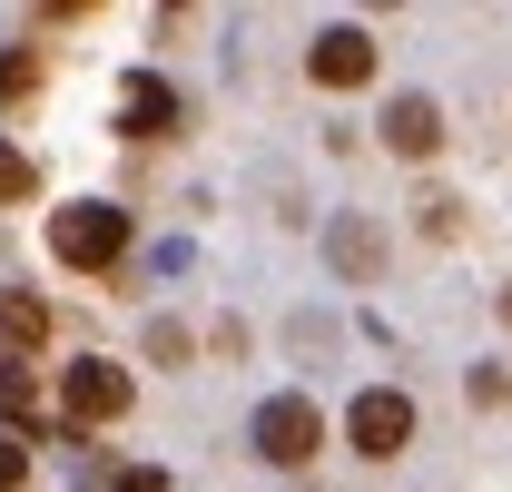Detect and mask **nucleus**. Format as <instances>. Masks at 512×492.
<instances>
[{
	"label": "nucleus",
	"instance_id": "8",
	"mask_svg": "<svg viewBox=\"0 0 512 492\" xmlns=\"http://www.w3.org/2000/svg\"><path fill=\"white\" fill-rule=\"evenodd\" d=\"M0 345H10V355H40V345H50V306H40L30 286H0Z\"/></svg>",
	"mask_w": 512,
	"mask_h": 492
},
{
	"label": "nucleus",
	"instance_id": "3",
	"mask_svg": "<svg viewBox=\"0 0 512 492\" xmlns=\"http://www.w3.org/2000/svg\"><path fill=\"white\" fill-rule=\"evenodd\" d=\"M256 453H266L276 473L316 463V453H325V414L306 404V394H276V404H256Z\"/></svg>",
	"mask_w": 512,
	"mask_h": 492
},
{
	"label": "nucleus",
	"instance_id": "1",
	"mask_svg": "<svg viewBox=\"0 0 512 492\" xmlns=\"http://www.w3.org/2000/svg\"><path fill=\"white\" fill-rule=\"evenodd\" d=\"M50 256H60V266H89V276L119 266V256H128V207H109V197L60 207V217H50Z\"/></svg>",
	"mask_w": 512,
	"mask_h": 492
},
{
	"label": "nucleus",
	"instance_id": "10",
	"mask_svg": "<svg viewBox=\"0 0 512 492\" xmlns=\"http://www.w3.org/2000/svg\"><path fill=\"white\" fill-rule=\"evenodd\" d=\"M0 414H10V424L40 414V374H30V365H0Z\"/></svg>",
	"mask_w": 512,
	"mask_h": 492
},
{
	"label": "nucleus",
	"instance_id": "14",
	"mask_svg": "<svg viewBox=\"0 0 512 492\" xmlns=\"http://www.w3.org/2000/svg\"><path fill=\"white\" fill-rule=\"evenodd\" d=\"M30 483V443H20V433H0V492H20Z\"/></svg>",
	"mask_w": 512,
	"mask_h": 492
},
{
	"label": "nucleus",
	"instance_id": "6",
	"mask_svg": "<svg viewBox=\"0 0 512 492\" xmlns=\"http://www.w3.org/2000/svg\"><path fill=\"white\" fill-rule=\"evenodd\" d=\"M384 148H394V158H434V148H444V109H434L424 89H404V99L384 109Z\"/></svg>",
	"mask_w": 512,
	"mask_h": 492
},
{
	"label": "nucleus",
	"instance_id": "5",
	"mask_svg": "<svg viewBox=\"0 0 512 492\" xmlns=\"http://www.w3.org/2000/svg\"><path fill=\"white\" fill-rule=\"evenodd\" d=\"M306 79H316V89H365V79H375V40H365V30H345V20H335V30H316Z\"/></svg>",
	"mask_w": 512,
	"mask_h": 492
},
{
	"label": "nucleus",
	"instance_id": "13",
	"mask_svg": "<svg viewBox=\"0 0 512 492\" xmlns=\"http://www.w3.org/2000/svg\"><path fill=\"white\" fill-rule=\"evenodd\" d=\"M148 355H158V365H188V325L158 315V325H148Z\"/></svg>",
	"mask_w": 512,
	"mask_h": 492
},
{
	"label": "nucleus",
	"instance_id": "12",
	"mask_svg": "<svg viewBox=\"0 0 512 492\" xmlns=\"http://www.w3.org/2000/svg\"><path fill=\"white\" fill-rule=\"evenodd\" d=\"M30 187H40V168H30V158L0 138V207H10V197H30Z\"/></svg>",
	"mask_w": 512,
	"mask_h": 492
},
{
	"label": "nucleus",
	"instance_id": "16",
	"mask_svg": "<svg viewBox=\"0 0 512 492\" xmlns=\"http://www.w3.org/2000/svg\"><path fill=\"white\" fill-rule=\"evenodd\" d=\"M503 325H512V286H503Z\"/></svg>",
	"mask_w": 512,
	"mask_h": 492
},
{
	"label": "nucleus",
	"instance_id": "11",
	"mask_svg": "<svg viewBox=\"0 0 512 492\" xmlns=\"http://www.w3.org/2000/svg\"><path fill=\"white\" fill-rule=\"evenodd\" d=\"M40 89V50H0V109Z\"/></svg>",
	"mask_w": 512,
	"mask_h": 492
},
{
	"label": "nucleus",
	"instance_id": "4",
	"mask_svg": "<svg viewBox=\"0 0 512 492\" xmlns=\"http://www.w3.org/2000/svg\"><path fill=\"white\" fill-rule=\"evenodd\" d=\"M128 404H138V384H128V365H99V355H79V365H60V414H69V424H119Z\"/></svg>",
	"mask_w": 512,
	"mask_h": 492
},
{
	"label": "nucleus",
	"instance_id": "9",
	"mask_svg": "<svg viewBox=\"0 0 512 492\" xmlns=\"http://www.w3.org/2000/svg\"><path fill=\"white\" fill-rule=\"evenodd\" d=\"M325 256H335V266H345V276L365 286V276H375V266H384V237H375V227H365V217H335V237H325Z\"/></svg>",
	"mask_w": 512,
	"mask_h": 492
},
{
	"label": "nucleus",
	"instance_id": "7",
	"mask_svg": "<svg viewBox=\"0 0 512 492\" xmlns=\"http://www.w3.org/2000/svg\"><path fill=\"white\" fill-rule=\"evenodd\" d=\"M119 128H128V138H178V89L138 69V79L119 89Z\"/></svg>",
	"mask_w": 512,
	"mask_h": 492
},
{
	"label": "nucleus",
	"instance_id": "2",
	"mask_svg": "<svg viewBox=\"0 0 512 492\" xmlns=\"http://www.w3.org/2000/svg\"><path fill=\"white\" fill-rule=\"evenodd\" d=\"M345 443H355L365 463H394V453L414 443V394H394V384H365V394L345 404Z\"/></svg>",
	"mask_w": 512,
	"mask_h": 492
},
{
	"label": "nucleus",
	"instance_id": "15",
	"mask_svg": "<svg viewBox=\"0 0 512 492\" xmlns=\"http://www.w3.org/2000/svg\"><path fill=\"white\" fill-rule=\"evenodd\" d=\"M463 227V197H424V237H453Z\"/></svg>",
	"mask_w": 512,
	"mask_h": 492
}]
</instances>
